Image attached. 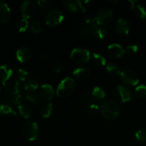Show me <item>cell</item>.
<instances>
[{"mask_svg": "<svg viewBox=\"0 0 146 146\" xmlns=\"http://www.w3.org/2000/svg\"><path fill=\"white\" fill-rule=\"evenodd\" d=\"M120 78L122 82L125 85L136 86L139 82V78L136 73L131 70H125L120 74Z\"/></svg>", "mask_w": 146, "mask_h": 146, "instance_id": "9", "label": "cell"}, {"mask_svg": "<svg viewBox=\"0 0 146 146\" xmlns=\"http://www.w3.org/2000/svg\"><path fill=\"white\" fill-rule=\"evenodd\" d=\"M0 114L1 115H16V113L13 111L11 101L5 98H0Z\"/></svg>", "mask_w": 146, "mask_h": 146, "instance_id": "16", "label": "cell"}, {"mask_svg": "<svg viewBox=\"0 0 146 146\" xmlns=\"http://www.w3.org/2000/svg\"><path fill=\"white\" fill-rule=\"evenodd\" d=\"M23 135L29 141H34L39 135V127L34 121H28L23 126Z\"/></svg>", "mask_w": 146, "mask_h": 146, "instance_id": "5", "label": "cell"}, {"mask_svg": "<svg viewBox=\"0 0 146 146\" xmlns=\"http://www.w3.org/2000/svg\"><path fill=\"white\" fill-rule=\"evenodd\" d=\"M40 58L43 61H47L49 60V56L45 54H42L40 56Z\"/></svg>", "mask_w": 146, "mask_h": 146, "instance_id": "41", "label": "cell"}, {"mask_svg": "<svg viewBox=\"0 0 146 146\" xmlns=\"http://www.w3.org/2000/svg\"><path fill=\"white\" fill-rule=\"evenodd\" d=\"M137 50H138V47H137L136 44H130V45H128L126 47L125 52L129 53L130 54H135L137 51Z\"/></svg>", "mask_w": 146, "mask_h": 146, "instance_id": "38", "label": "cell"}, {"mask_svg": "<svg viewBox=\"0 0 146 146\" xmlns=\"http://www.w3.org/2000/svg\"><path fill=\"white\" fill-rule=\"evenodd\" d=\"M106 36H107V32H106L105 29H104L103 28H100V27H97L96 29L94 34V37L99 40H102L105 38Z\"/></svg>", "mask_w": 146, "mask_h": 146, "instance_id": "33", "label": "cell"}, {"mask_svg": "<svg viewBox=\"0 0 146 146\" xmlns=\"http://www.w3.org/2000/svg\"><path fill=\"white\" fill-rule=\"evenodd\" d=\"M107 51L110 56L115 58H120L125 53V50L123 48L121 45L118 44H110L107 48Z\"/></svg>", "mask_w": 146, "mask_h": 146, "instance_id": "15", "label": "cell"}, {"mask_svg": "<svg viewBox=\"0 0 146 146\" xmlns=\"http://www.w3.org/2000/svg\"><path fill=\"white\" fill-rule=\"evenodd\" d=\"M99 27L95 21L94 17H87L86 19V25L82 27L80 29V35L85 38H90L94 37V31Z\"/></svg>", "mask_w": 146, "mask_h": 146, "instance_id": "4", "label": "cell"}, {"mask_svg": "<svg viewBox=\"0 0 146 146\" xmlns=\"http://www.w3.org/2000/svg\"><path fill=\"white\" fill-rule=\"evenodd\" d=\"M135 96L138 98H144L146 97V85L142 84L135 89Z\"/></svg>", "mask_w": 146, "mask_h": 146, "instance_id": "26", "label": "cell"}, {"mask_svg": "<svg viewBox=\"0 0 146 146\" xmlns=\"http://www.w3.org/2000/svg\"><path fill=\"white\" fill-rule=\"evenodd\" d=\"M28 76V73L24 69H19L17 72V79L21 81H24L27 79V77Z\"/></svg>", "mask_w": 146, "mask_h": 146, "instance_id": "36", "label": "cell"}, {"mask_svg": "<svg viewBox=\"0 0 146 146\" xmlns=\"http://www.w3.org/2000/svg\"><path fill=\"white\" fill-rule=\"evenodd\" d=\"M112 18H113V11L107 7L100 9L94 16V19L98 26L106 25L110 23Z\"/></svg>", "mask_w": 146, "mask_h": 146, "instance_id": "8", "label": "cell"}, {"mask_svg": "<svg viewBox=\"0 0 146 146\" xmlns=\"http://www.w3.org/2000/svg\"><path fill=\"white\" fill-rule=\"evenodd\" d=\"M115 29L117 34H120V35H126L130 32V24L125 19H119L115 21Z\"/></svg>", "mask_w": 146, "mask_h": 146, "instance_id": "13", "label": "cell"}, {"mask_svg": "<svg viewBox=\"0 0 146 146\" xmlns=\"http://www.w3.org/2000/svg\"><path fill=\"white\" fill-rule=\"evenodd\" d=\"M4 91L9 97L19 94L21 89V85L18 80L11 79L4 84Z\"/></svg>", "mask_w": 146, "mask_h": 146, "instance_id": "11", "label": "cell"}, {"mask_svg": "<svg viewBox=\"0 0 146 146\" xmlns=\"http://www.w3.org/2000/svg\"><path fill=\"white\" fill-rule=\"evenodd\" d=\"M24 98L26 101L31 103V104H37L39 101V97L36 94L33 92H27L24 94Z\"/></svg>", "mask_w": 146, "mask_h": 146, "instance_id": "30", "label": "cell"}, {"mask_svg": "<svg viewBox=\"0 0 146 146\" xmlns=\"http://www.w3.org/2000/svg\"><path fill=\"white\" fill-rule=\"evenodd\" d=\"M87 114L91 117H96L99 115L100 113V108L95 104H92L87 108Z\"/></svg>", "mask_w": 146, "mask_h": 146, "instance_id": "31", "label": "cell"}, {"mask_svg": "<svg viewBox=\"0 0 146 146\" xmlns=\"http://www.w3.org/2000/svg\"><path fill=\"white\" fill-rule=\"evenodd\" d=\"M11 17V10L6 3L0 1V23H7Z\"/></svg>", "mask_w": 146, "mask_h": 146, "instance_id": "18", "label": "cell"}, {"mask_svg": "<svg viewBox=\"0 0 146 146\" xmlns=\"http://www.w3.org/2000/svg\"><path fill=\"white\" fill-rule=\"evenodd\" d=\"M106 70H107V73L113 76H117L121 73L120 67L114 63H110V64H107V66H106Z\"/></svg>", "mask_w": 146, "mask_h": 146, "instance_id": "24", "label": "cell"}, {"mask_svg": "<svg viewBox=\"0 0 146 146\" xmlns=\"http://www.w3.org/2000/svg\"><path fill=\"white\" fill-rule=\"evenodd\" d=\"M20 11H21L23 18L27 19L31 18L35 14L37 8H36L35 4L32 1H24L21 4Z\"/></svg>", "mask_w": 146, "mask_h": 146, "instance_id": "10", "label": "cell"}, {"mask_svg": "<svg viewBox=\"0 0 146 146\" xmlns=\"http://www.w3.org/2000/svg\"><path fill=\"white\" fill-rule=\"evenodd\" d=\"M74 78L78 81H83L85 80L90 75V71L87 68L81 67V68H77L74 70L72 73Z\"/></svg>", "mask_w": 146, "mask_h": 146, "instance_id": "20", "label": "cell"}, {"mask_svg": "<svg viewBox=\"0 0 146 146\" xmlns=\"http://www.w3.org/2000/svg\"><path fill=\"white\" fill-rule=\"evenodd\" d=\"M51 70L55 73H60L62 71V66L60 63H54V64H52L51 67H50Z\"/></svg>", "mask_w": 146, "mask_h": 146, "instance_id": "39", "label": "cell"}, {"mask_svg": "<svg viewBox=\"0 0 146 146\" xmlns=\"http://www.w3.org/2000/svg\"><path fill=\"white\" fill-rule=\"evenodd\" d=\"M30 30L31 32L34 34H40L42 31V29L41 24L39 21H33L31 24V27H30Z\"/></svg>", "mask_w": 146, "mask_h": 146, "instance_id": "34", "label": "cell"}, {"mask_svg": "<svg viewBox=\"0 0 146 146\" xmlns=\"http://www.w3.org/2000/svg\"><path fill=\"white\" fill-rule=\"evenodd\" d=\"M12 74V69L9 66L0 65V82L5 84L9 80Z\"/></svg>", "mask_w": 146, "mask_h": 146, "instance_id": "19", "label": "cell"}, {"mask_svg": "<svg viewBox=\"0 0 146 146\" xmlns=\"http://www.w3.org/2000/svg\"><path fill=\"white\" fill-rule=\"evenodd\" d=\"M70 58L76 64H84L90 60V52L85 48H76L71 51Z\"/></svg>", "mask_w": 146, "mask_h": 146, "instance_id": "6", "label": "cell"}, {"mask_svg": "<svg viewBox=\"0 0 146 146\" xmlns=\"http://www.w3.org/2000/svg\"><path fill=\"white\" fill-rule=\"evenodd\" d=\"M133 9L135 10V12L141 19L146 20V8L144 5L140 4L136 1Z\"/></svg>", "mask_w": 146, "mask_h": 146, "instance_id": "21", "label": "cell"}, {"mask_svg": "<svg viewBox=\"0 0 146 146\" xmlns=\"http://www.w3.org/2000/svg\"><path fill=\"white\" fill-rule=\"evenodd\" d=\"M23 98H24V97H23L21 94H17V95H14L13 96L10 97V101H11V103H13V104L19 106L21 104Z\"/></svg>", "mask_w": 146, "mask_h": 146, "instance_id": "37", "label": "cell"}, {"mask_svg": "<svg viewBox=\"0 0 146 146\" xmlns=\"http://www.w3.org/2000/svg\"><path fill=\"white\" fill-rule=\"evenodd\" d=\"M92 59L94 64L98 66H104L106 64L105 58L102 56L100 55V54L94 53L92 54Z\"/></svg>", "mask_w": 146, "mask_h": 146, "instance_id": "28", "label": "cell"}, {"mask_svg": "<svg viewBox=\"0 0 146 146\" xmlns=\"http://www.w3.org/2000/svg\"><path fill=\"white\" fill-rule=\"evenodd\" d=\"M0 94H1V88H0Z\"/></svg>", "mask_w": 146, "mask_h": 146, "instance_id": "42", "label": "cell"}, {"mask_svg": "<svg viewBox=\"0 0 146 146\" xmlns=\"http://www.w3.org/2000/svg\"><path fill=\"white\" fill-rule=\"evenodd\" d=\"M28 27V21H27V19H25L24 18L21 19L18 22V24H17V28H18V30L19 32H24V31L27 29Z\"/></svg>", "mask_w": 146, "mask_h": 146, "instance_id": "35", "label": "cell"}, {"mask_svg": "<svg viewBox=\"0 0 146 146\" xmlns=\"http://www.w3.org/2000/svg\"><path fill=\"white\" fill-rule=\"evenodd\" d=\"M31 56H32V51L30 48L27 46H22L19 48L16 54L17 59L21 63L27 62L30 60Z\"/></svg>", "mask_w": 146, "mask_h": 146, "instance_id": "14", "label": "cell"}, {"mask_svg": "<svg viewBox=\"0 0 146 146\" xmlns=\"http://www.w3.org/2000/svg\"><path fill=\"white\" fill-rule=\"evenodd\" d=\"M92 96L93 97L94 100L100 101L106 96V93L104 89H102L100 87L96 86L93 88L92 91Z\"/></svg>", "mask_w": 146, "mask_h": 146, "instance_id": "23", "label": "cell"}, {"mask_svg": "<svg viewBox=\"0 0 146 146\" xmlns=\"http://www.w3.org/2000/svg\"><path fill=\"white\" fill-rule=\"evenodd\" d=\"M37 4L42 11H46L52 7V1H47V0H40V1H37Z\"/></svg>", "mask_w": 146, "mask_h": 146, "instance_id": "32", "label": "cell"}, {"mask_svg": "<svg viewBox=\"0 0 146 146\" xmlns=\"http://www.w3.org/2000/svg\"><path fill=\"white\" fill-rule=\"evenodd\" d=\"M94 99L93 98L92 96H85L83 98V100H82V103L83 104H84V105L86 106H90V105H92V104H94Z\"/></svg>", "mask_w": 146, "mask_h": 146, "instance_id": "40", "label": "cell"}, {"mask_svg": "<svg viewBox=\"0 0 146 146\" xmlns=\"http://www.w3.org/2000/svg\"><path fill=\"white\" fill-rule=\"evenodd\" d=\"M135 138L140 143L146 145V130H139L135 133Z\"/></svg>", "mask_w": 146, "mask_h": 146, "instance_id": "29", "label": "cell"}, {"mask_svg": "<svg viewBox=\"0 0 146 146\" xmlns=\"http://www.w3.org/2000/svg\"><path fill=\"white\" fill-rule=\"evenodd\" d=\"M39 84L37 81L34 79H28L23 84V88L27 92H33L38 88Z\"/></svg>", "mask_w": 146, "mask_h": 146, "instance_id": "22", "label": "cell"}, {"mask_svg": "<svg viewBox=\"0 0 146 146\" xmlns=\"http://www.w3.org/2000/svg\"><path fill=\"white\" fill-rule=\"evenodd\" d=\"M113 96L115 100L119 103H125L130 101L133 96L131 91L127 87L117 85L113 88Z\"/></svg>", "mask_w": 146, "mask_h": 146, "instance_id": "3", "label": "cell"}, {"mask_svg": "<svg viewBox=\"0 0 146 146\" xmlns=\"http://www.w3.org/2000/svg\"><path fill=\"white\" fill-rule=\"evenodd\" d=\"M76 84L73 78L67 77L59 84L57 89V94L60 98H67L70 96L75 89Z\"/></svg>", "mask_w": 146, "mask_h": 146, "instance_id": "2", "label": "cell"}, {"mask_svg": "<svg viewBox=\"0 0 146 146\" xmlns=\"http://www.w3.org/2000/svg\"><path fill=\"white\" fill-rule=\"evenodd\" d=\"M63 6L67 11L70 12H78V11H82L84 12L85 11V8L82 6V2L77 0H65L62 1Z\"/></svg>", "mask_w": 146, "mask_h": 146, "instance_id": "12", "label": "cell"}, {"mask_svg": "<svg viewBox=\"0 0 146 146\" xmlns=\"http://www.w3.org/2000/svg\"><path fill=\"white\" fill-rule=\"evenodd\" d=\"M53 111V105L52 104H47L42 107L41 110V115L43 118H47L51 115Z\"/></svg>", "mask_w": 146, "mask_h": 146, "instance_id": "27", "label": "cell"}, {"mask_svg": "<svg viewBox=\"0 0 146 146\" xmlns=\"http://www.w3.org/2000/svg\"><path fill=\"white\" fill-rule=\"evenodd\" d=\"M103 116L108 120L116 119L120 115V108L118 104L113 99H106L100 108Z\"/></svg>", "mask_w": 146, "mask_h": 146, "instance_id": "1", "label": "cell"}, {"mask_svg": "<svg viewBox=\"0 0 146 146\" xmlns=\"http://www.w3.org/2000/svg\"><path fill=\"white\" fill-rule=\"evenodd\" d=\"M64 19V14L59 9H52L47 12L45 17V22L50 27H57Z\"/></svg>", "mask_w": 146, "mask_h": 146, "instance_id": "7", "label": "cell"}, {"mask_svg": "<svg viewBox=\"0 0 146 146\" xmlns=\"http://www.w3.org/2000/svg\"><path fill=\"white\" fill-rule=\"evenodd\" d=\"M18 111L20 115L24 118H29L31 115V111L29 107L26 104H22L18 106Z\"/></svg>", "mask_w": 146, "mask_h": 146, "instance_id": "25", "label": "cell"}, {"mask_svg": "<svg viewBox=\"0 0 146 146\" xmlns=\"http://www.w3.org/2000/svg\"><path fill=\"white\" fill-rule=\"evenodd\" d=\"M54 95V91L52 86L50 84H44L40 88V96L45 101H50L52 99Z\"/></svg>", "mask_w": 146, "mask_h": 146, "instance_id": "17", "label": "cell"}]
</instances>
